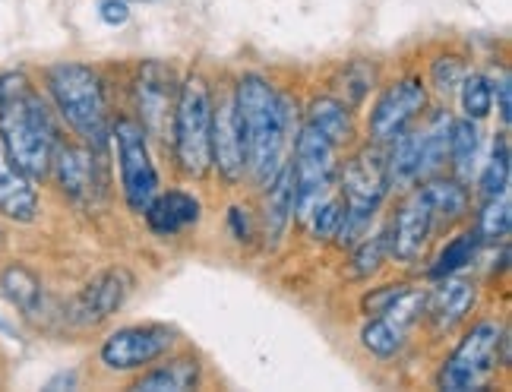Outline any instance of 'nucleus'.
I'll return each instance as SVG.
<instances>
[{
    "instance_id": "nucleus-1",
    "label": "nucleus",
    "mask_w": 512,
    "mask_h": 392,
    "mask_svg": "<svg viewBox=\"0 0 512 392\" xmlns=\"http://www.w3.org/2000/svg\"><path fill=\"white\" fill-rule=\"evenodd\" d=\"M57 127L42 95L32 89L23 73L0 76V146L10 162L38 181L51 171V152Z\"/></svg>"
},
{
    "instance_id": "nucleus-2",
    "label": "nucleus",
    "mask_w": 512,
    "mask_h": 392,
    "mask_svg": "<svg viewBox=\"0 0 512 392\" xmlns=\"http://www.w3.org/2000/svg\"><path fill=\"white\" fill-rule=\"evenodd\" d=\"M241 117L244 155L253 181L266 187L285 165V152L294 136V114L288 98L275 92L263 76H244L234 92Z\"/></svg>"
},
{
    "instance_id": "nucleus-3",
    "label": "nucleus",
    "mask_w": 512,
    "mask_h": 392,
    "mask_svg": "<svg viewBox=\"0 0 512 392\" xmlns=\"http://www.w3.org/2000/svg\"><path fill=\"white\" fill-rule=\"evenodd\" d=\"M48 92L76 136L95 152L108 146V105L98 73L86 64H57L48 70Z\"/></svg>"
},
{
    "instance_id": "nucleus-4",
    "label": "nucleus",
    "mask_w": 512,
    "mask_h": 392,
    "mask_svg": "<svg viewBox=\"0 0 512 392\" xmlns=\"http://www.w3.org/2000/svg\"><path fill=\"white\" fill-rule=\"evenodd\" d=\"M291 178H294V206L291 215L307 225V219L329 200H336L339 190V162L336 146H332L320 130L310 124L301 127L294 136V159H291Z\"/></svg>"
},
{
    "instance_id": "nucleus-5",
    "label": "nucleus",
    "mask_w": 512,
    "mask_h": 392,
    "mask_svg": "<svg viewBox=\"0 0 512 392\" xmlns=\"http://www.w3.org/2000/svg\"><path fill=\"white\" fill-rule=\"evenodd\" d=\"M339 190L345 200V215L336 231L339 244H354L364 238L370 228V219L377 215L380 203L389 193V171H386V155L380 149H361L351 155L339 174Z\"/></svg>"
},
{
    "instance_id": "nucleus-6",
    "label": "nucleus",
    "mask_w": 512,
    "mask_h": 392,
    "mask_svg": "<svg viewBox=\"0 0 512 392\" xmlns=\"http://www.w3.org/2000/svg\"><path fill=\"white\" fill-rule=\"evenodd\" d=\"M171 140L181 171L190 174V178H203L212 165V95L203 76H190L177 92Z\"/></svg>"
},
{
    "instance_id": "nucleus-7",
    "label": "nucleus",
    "mask_w": 512,
    "mask_h": 392,
    "mask_svg": "<svg viewBox=\"0 0 512 392\" xmlns=\"http://www.w3.org/2000/svg\"><path fill=\"white\" fill-rule=\"evenodd\" d=\"M500 345H503V326L478 323L462 339V345L452 351V358L446 361L440 374V386L452 392L487 386V380L494 377L497 361H500Z\"/></svg>"
},
{
    "instance_id": "nucleus-8",
    "label": "nucleus",
    "mask_w": 512,
    "mask_h": 392,
    "mask_svg": "<svg viewBox=\"0 0 512 392\" xmlns=\"http://www.w3.org/2000/svg\"><path fill=\"white\" fill-rule=\"evenodd\" d=\"M114 143H117V162H121V187H124V200L130 212L143 215V209L152 203V196L159 193V171H155L149 159V146H146V130L136 121H121L111 130Z\"/></svg>"
},
{
    "instance_id": "nucleus-9",
    "label": "nucleus",
    "mask_w": 512,
    "mask_h": 392,
    "mask_svg": "<svg viewBox=\"0 0 512 392\" xmlns=\"http://www.w3.org/2000/svg\"><path fill=\"white\" fill-rule=\"evenodd\" d=\"M177 76L162 61H146L136 76V108H140V127L155 136V140H168L174 108H177Z\"/></svg>"
},
{
    "instance_id": "nucleus-10",
    "label": "nucleus",
    "mask_w": 512,
    "mask_h": 392,
    "mask_svg": "<svg viewBox=\"0 0 512 392\" xmlns=\"http://www.w3.org/2000/svg\"><path fill=\"white\" fill-rule=\"evenodd\" d=\"M174 345V332L168 326H127L117 329L102 345V364L108 370H136L152 361H159Z\"/></svg>"
},
{
    "instance_id": "nucleus-11",
    "label": "nucleus",
    "mask_w": 512,
    "mask_h": 392,
    "mask_svg": "<svg viewBox=\"0 0 512 392\" xmlns=\"http://www.w3.org/2000/svg\"><path fill=\"white\" fill-rule=\"evenodd\" d=\"M212 165L228 184H238L244 178L247 155H244V136H241V117L234 105V92L219 95V102H212Z\"/></svg>"
},
{
    "instance_id": "nucleus-12",
    "label": "nucleus",
    "mask_w": 512,
    "mask_h": 392,
    "mask_svg": "<svg viewBox=\"0 0 512 392\" xmlns=\"http://www.w3.org/2000/svg\"><path fill=\"white\" fill-rule=\"evenodd\" d=\"M427 105V92L418 80H402L396 86H389L380 102L373 105V114H370V136L377 143H389L396 140V136L411 127V121L424 111Z\"/></svg>"
},
{
    "instance_id": "nucleus-13",
    "label": "nucleus",
    "mask_w": 512,
    "mask_h": 392,
    "mask_svg": "<svg viewBox=\"0 0 512 392\" xmlns=\"http://www.w3.org/2000/svg\"><path fill=\"white\" fill-rule=\"evenodd\" d=\"M133 288V279L127 269H108L98 279H92L80 298L73 301L70 320L76 326H98L102 320H108L111 313H117L124 307L127 294Z\"/></svg>"
},
{
    "instance_id": "nucleus-14",
    "label": "nucleus",
    "mask_w": 512,
    "mask_h": 392,
    "mask_svg": "<svg viewBox=\"0 0 512 392\" xmlns=\"http://www.w3.org/2000/svg\"><path fill=\"white\" fill-rule=\"evenodd\" d=\"M433 231V209L424 190H415L396 212V222L389 228V253L402 263H415Z\"/></svg>"
},
{
    "instance_id": "nucleus-15",
    "label": "nucleus",
    "mask_w": 512,
    "mask_h": 392,
    "mask_svg": "<svg viewBox=\"0 0 512 392\" xmlns=\"http://www.w3.org/2000/svg\"><path fill=\"white\" fill-rule=\"evenodd\" d=\"M51 168L61 190L76 203L89 200L98 187V152L89 146H73L57 140L51 152Z\"/></svg>"
},
{
    "instance_id": "nucleus-16",
    "label": "nucleus",
    "mask_w": 512,
    "mask_h": 392,
    "mask_svg": "<svg viewBox=\"0 0 512 392\" xmlns=\"http://www.w3.org/2000/svg\"><path fill=\"white\" fill-rule=\"evenodd\" d=\"M146 222L155 234H177L184 231L187 225H196L200 222V200L184 190H171V193H155L152 203L143 209Z\"/></svg>"
},
{
    "instance_id": "nucleus-17",
    "label": "nucleus",
    "mask_w": 512,
    "mask_h": 392,
    "mask_svg": "<svg viewBox=\"0 0 512 392\" xmlns=\"http://www.w3.org/2000/svg\"><path fill=\"white\" fill-rule=\"evenodd\" d=\"M38 212V196L32 187V178L19 171L10 155L0 146V215L13 222H32Z\"/></svg>"
},
{
    "instance_id": "nucleus-18",
    "label": "nucleus",
    "mask_w": 512,
    "mask_h": 392,
    "mask_svg": "<svg viewBox=\"0 0 512 392\" xmlns=\"http://www.w3.org/2000/svg\"><path fill=\"white\" fill-rule=\"evenodd\" d=\"M427 313H430V323L437 332H449L456 329L465 313L475 307V285L465 282V279H452L446 276V282L430 294L424 301Z\"/></svg>"
},
{
    "instance_id": "nucleus-19",
    "label": "nucleus",
    "mask_w": 512,
    "mask_h": 392,
    "mask_svg": "<svg viewBox=\"0 0 512 392\" xmlns=\"http://www.w3.org/2000/svg\"><path fill=\"white\" fill-rule=\"evenodd\" d=\"M294 206V178H291V162H285L275 178L266 184V238H279L291 219Z\"/></svg>"
},
{
    "instance_id": "nucleus-20",
    "label": "nucleus",
    "mask_w": 512,
    "mask_h": 392,
    "mask_svg": "<svg viewBox=\"0 0 512 392\" xmlns=\"http://www.w3.org/2000/svg\"><path fill=\"white\" fill-rule=\"evenodd\" d=\"M307 124L313 130H320L336 149L351 140V114L339 98H329V95L313 98L307 108Z\"/></svg>"
},
{
    "instance_id": "nucleus-21",
    "label": "nucleus",
    "mask_w": 512,
    "mask_h": 392,
    "mask_svg": "<svg viewBox=\"0 0 512 392\" xmlns=\"http://www.w3.org/2000/svg\"><path fill=\"white\" fill-rule=\"evenodd\" d=\"M200 383V361L196 358H174L165 367H155L133 389L140 392H187Z\"/></svg>"
},
{
    "instance_id": "nucleus-22",
    "label": "nucleus",
    "mask_w": 512,
    "mask_h": 392,
    "mask_svg": "<svg viewBox=\"0 0 512 392\" xmlns=\"http://www.w3.org/2000/svg\"><path fill=\"white\" fill-rule=\"evenodd\" d=\"M478 149H481V133L471 121H452L449 124V159L456 168L459 181H468L471 171L478 162Z\"/></svg>"
},
{
    "instance_id": "nucleus-23",
    "label": "nucleus",
    "mask_w": 512,
    "mask_h": 392,
    "mask_svg": "<svg viewBox=\"0 0 512 392\" xmlns=\"http://www.w3.org/2000/svg\"><path fill=\"white\" fill-rule=\"evenodd\" d=\"M449 124H452V117L446 111H437L430 117V124L421 127V178H430V174L446 162Z\"/></svg>"
},
{
    "instance_id": "nucleus-24",
    "label": "nucleus",
    "mask_w": 512,
    "mask_h": 392,
    "mask_svg": "<svg viewBox=\"0 0 512 392\" xmlns=\"http://www.w3.org/2000/svg\"><path fill=\"white\" fill-rule=\"evenodd\" d=\"M0 288H4L7 301L16 304L23 313H38V307H42V285H38V279L32 276V272L26 266H7L4 276H0Z\"/></svg>"
},
{
    "instance_id": "nucleus-25",
    "label": "nucleus",
    "mask_w": 512,
    "mask_h": 392,
    "mask_svg": "<svg viewBox=\"0 0 512 392\" xmlns=\"http://www.w3.org/2000/svg\"><path fill=\"white\" fill-rule=\"evenodd\" d=\"M424 196L433 209V222L443 225L459 222L468 209V193L459 181H433L430 187H424Z\"/></svg>"
},
{
    "instance_id": "nucleus-26",
    "label": "nucleus",
    "mask_w": 512,
    "mask_h": 392,
    "mask_svg": "<svg viewBox=\"0 0 512 392\" xmlns=\"http://www.w3.org/2000/svg\"><path fill=\"white\" fill-rule=\"evenodd\" d=\"M405 332H408L405 326L392 323L389 317H370V323L361 329V342L377 358H392V355H399V351H402Z\"/></svg>"
},
{
    "instance_id": "nucleus-27",
    "label": "nucleus",
    "mask_w": 512,
    "mask_h": 392,
    "mask_svg": "<svg viewBox=\"0 0 512 392\" xmlns=\"http://www.w3.org/2000/svg\"><path fill=\"white\" fill-rule=\"evenodd\" d=\"M478 231H465L459 234V238H452L443 250L437 263L430 266V279H446V276H456L459 269H465L471 260H475L478 253Z\"/></svg>"
},
{
    "instance_id": "nucleus-28",
    "label": "nucleus",
    "mask_w": 512,
    "mask_h": 392,
    "mask_svg": "<svg viewBox=\"0 0 512 392\" xmlns=\"http://www.w3.org/2000/svg\"><path fill=\"white\" fill-rule=\"evenodd\" d=\"M509 193H497V196H487V203L481 209V219H478V241H500L509 234Z\"/></svg>"
},
{
    "instance_id": "nucleus-29",
    "label": "nucleus",
    "mask_w": 512,
    "mask_h": 392,
    "mask_svg": "<svg viewBox=\"0 0 512 392\" xmlns=\"http://www.w3.org/2000/svg\"><path fill=\"white\" fill-rule=\"evenodd\" d=\"M386 253H389V228L380 231V234H373V238H364L358 244V250H354V257H351L348 276L351 279H367V276H373V272L380 269Z\"/></svg>"
},
{
    "instance_id": "nucleus-30",
    "label": "nucleus",
    "mask_w": 512,
    "mask_h": 392,
    "mask_svg": "<svg viewBox=\"0 0 512 392\" xmlns=\"http://www.w3.org/2000/svg\"><path fill=\"white\" fill-rule=\"evenodd\" d=\"M459 86H462V108L468 114V121H481V117H487L490 108H494V86H490L487 76L471 73Z\"/></svg>"
},
{
    "instance_id": "nucleus-31",
    "label": "nucleus",
    "mask_w": 512,
    "mask_h": 392,
    "mask_svg": "<svg viewBox=\"0 0 512 392\" xmlns=\"http://www.w3.org/2000/svg\"><path fill=\"white\" fill-rule=\"evenodd\" d=\"M481 193L484 200L487 196H497V193H509V140L506 133H500V140L494 143V155L481 174Z\"/></svg>"
},
{
    "instance_id": "nucleus-32",
    "label": "nucleus",
    "mask_w": 512,
    "mask_h": 392,
    "mask_svg": "<svg viewBox=\"0 0 512 392\" xmlns=\"http://www.w3.org/2000/svg\"><path fill=\"white\" fill-rule=\"evenodd\" d=\"M462 80H465V67L459 57H440V61L433 64V83H437L443 95L456 92Z\"/></svg>"
},
{
    "instance_id": "nucleus-33",
    "label": "nucleus",
    "mask_w": 512,
    "mask_h": 392,
    "mask_svg": "<svg viewBox=\"0 0 512 392\" xmlns=\"http://www.w3.org/2000/svg\"><path fill=\"white\" fill-rule=\"evenodd\" d=\"M405 291H408V285H383V288H373L370 294H364L361 307H364L367 317H380V313H386L392 304L402 298Z\"/></svg>"
},
{
    "instance_id": "nucleus-34",
    "label": "nucleus",
    "mask_w": 512,
    "mask_h": 392,
    "mask_svg": "<svg viewBox=\"0 0 512 392\" xmlns=\"http://www.w3.org/2000/svg\"><path fill=\"white\" fill-rule=\"evenodd\" d=\"M98 13H102V19H105L108 26H124L127 19H130L127 0H105L102 10H98Z\"/></svg>"
},
{
    "instance_id": "nucleus-35",
    "label": "nucleus",
    "mask_w": 512,
    "mask_h": 392,
    "mask_svg": "<svg viewBox=\"0 0 512 392\" xmlns=\"http://www.w3.org/2000/svg\"><path fill=\"white\" fill-rule=\"evenodd\" d=\"M494 95H497V102H500V117H503V124L509 127V121H512V83H509V73H503V80H500V86L494 89Z\"/></svg>"
},
{
    "instance_id": "nucleus-36",
    "label": "nucleus",
    "mask_w": 512,
    "mask_h": 392,
    "mask_svg": "<svg viewBox=\"0 0 512 392\" xmlns=\"http://www.w3.org/2000/svg\"><path fill=\"white\" fill-rule=\"evenodd\" d=\"M228 222H231V231H234V238H238V241H247L250 238V222H247V212L241 206H234L228 212Z\"/></svg>"
},
{
    "instance_id": "nucleus-37",
    "label": "nucleus",
    "mask_w": 512,
    "mask_h": 392,
    "mask_svg": "<svg viewBox=\"0 0 512 392\" xmlns=\"http://www.w3.org/2000/svg\"><path fill=\"white\" fill-rule=\"evenodd\" d=\"M127 4H130V0H127ZM136 4H152V0H136Z\"/></svg>"
},
{
    "instance_id": "nucleus-38",
    "label": "nucleus",
    "mask_w": 512,
    "mask_h": 392,
    "mask_svg": "<svg viewBox=\"0 0 512 392\" xmlns=\"http://www.w3.org/2000/svg\"><path fill=\"white\" fill-rule=\"evenodd\" d=\"M0 326H4V323H0Z\"/></svg>"
}]
</instances>
